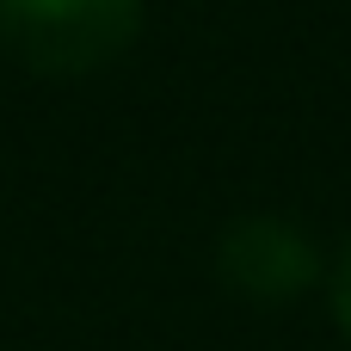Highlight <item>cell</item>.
I'll use <instances>...</instances> for the list:
<instances>
[{
  "label": "cell",
  "mask_w": 351,
  "mask_h": 351,
  "mask_svg": "<svg viewBox=\"0 0 351 351\" xmlns=\"http://www.w3.org/2000/svg\"><path fill=\"white\" fill-rule=\"evenodd\" d=\"M142 31V0H0V49L37 74H93Z\"/></svg>",
  "instance_id": "1"
},
{
  "label": "cell",
  "mask_w": 351,
  "mask_h": 351,
  "mask_svg": "<svg viewBox=\"0 0 351 351\" xmlns=\"http://www.w3.org/2000/svg\"><path fill=\"white\" fill-rule=\"evenodd\" d=\"M216 271L247 302H296L321 278V253L290 216H234L216 241Z\"/></svg>",
  "instance_id": "2"
},
{
  "label": "cell",
  "mask_w": 351,
  "mask_h": 351,
  "mask_svg": "<svg viewBox=\"0 0 351 351\" xmlns=\"http://www.w3.org/2000/svg\"><path fill=\"white\" fill-rule=\"evenodd\" d=\"M333 315H339V333H346V346H351V241H346V253H339V271H333Z\"/></svg>",
  "instance_id": "3"
}]
</instances>
